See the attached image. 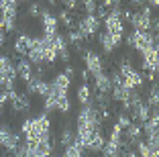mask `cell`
Listing matches in <instances>:
<instances>
[{
  "instance_id": "1f68e13d",
  "label": "cell",
  "mask_w": 159,
  "mask_h": 157,
  "mask_svg": "<svg viewBox=\"0 0 159 157\" xmlns=\"http://www.w3.org/2000/svg\"><path fill=\"white\" fill-rule=\"evenodd\" d=\"M19 2H20V0H19ZM25 2H27V0H25Z\"/></svg>"
},
{
  "instance_id": "2e32d148",
  "label": "cell",
  "mask_w": 159,
  "mask_h": 157,
  "mask_svg": "<svg viewBox=\"0 0 159 157\" xmlns=\"http://www.w3.org/2000/svg\"><path fill=\"white\" fill-rule=\"evenodd\" d=\"M94 88H96V94H110L112 80H110V74H106V69L102 74L94 76Z\"/></svg>"
},
{
  "instance_id": "6da1fadb",
  "label": "cell",
  "mask_w": 159,
  "mask_h": 157,
  "mask_svg": "<svg viewBox=\"0 0 159 157\" xmlns=\"http://www.w3.org/2000/svg\"><path fill=\"white\" fill-rule=\"evenodd\" d=\"M20 135H23L25 143L49 139L51 137V118L47 116V112H41V114L33 116V118L23 120V125H20Z\"/></svg>"
},
{
  "instance_id": "9a60e30c",
  "label": "cell",
  "mask_w": 159,
  "mask_h": 157,
  "mask_svg": "<svg viewBox=\"0 0 159 157\" xmlns=\"http://www.w3.org/2000/svg\"><path fill=\"white\" fill-rule=\"evenodd\" d=\"M14 69H16V78L23 80L25 84L33 78V74H35V72H33V63H31L27 57H20V59L14 63Z\"/></svg>"
},
{
  "instance_id": "8992f818",
  "label": "cell",
  "mask_w": 159,
  "mask_h": 157,
  "mask_svg": "<svg viewBox=\"0 0 159 157\" xmlns=\"http://www.w3.org/2000/svg\"><path fill=\"white\" fill-rule=\"evenodd\" d=\"M129 23H131L133 31H151V23H153L151 8L149 6H141L137 12H131Z\"/></svg>"
},
{
  "instance_id": "44dd1931",
  "label": "cell",
  "mask_w": 159,
  "mask_h": 157,
  "mask_svg": "<svg viewBox=\"0 0 159 157\" xmlns=\"http://www.w3.org/2000/svg\"><path fill=\"white\" fill-rule=\"evenodd\" d=\"M63 157H84V147L74 139L67 147H63Z\"/></svg>"
},
{
  "instance_id": "277c9868",
  "label": "cell",
  "mask_w": 159,
  "mask_h": 157,
  "mask_svg": "<svg viewBox=\"0 0 159 157\" xmlns=\"http://www.w3.org/2000/svg\"><path fill=\"white\" fill-rule=\"evenodd\" d=\"M126 43L131 49H137L141 53L143 49L151 45H157V37H153V33L151 31H131L126 35Z\"/></svg>"
},
{
  "instance_id": "d4e9b609",
  "label": "cell",
  "mask_w": 159,
  "mask_h": 157,
  "mask_svg": "<svg viewBox=\"0 0 159 157\" xmlns=\"http://www.w3.org/2000/svg\"><path fill=\"white\" fill-rule=\"evenodd\" d=\"M41 12H43V6L37 4V2H33V4L29 6V14L31 16H41Z\"/></svg>"
},
{
  "instance_id": "f1b7e54d",
  "label": "cell",
  "mask_w": 159,
  "mask_h": 157,
  "mask_svg": "<svg viewBox=\"0 0 159 157\" xmlns=\"http://www.w3.org/2000/svg\"><path fill=\"white\" fill-rule=\"evenodd\" d=\"M129 2H131L133 6H139V8H141V6H145V0H129Z\"/></svg>"
},
{
  "instance_id": "8fae6325",
  "label": "cell",
  "mask_w": 159,
  "mask_h": 157,
  "mask_svg": "<svg viewBox=\"0 0 159 157\" xmlns=\"http://www.w3.org/2000/svg\"><path fill=\"white\" fill-rule=\"evenodd\" d=\"M70 88H71V78L67 74H63V72L55 74L53 80L49 82V92H51L53 96H67Z\"/></svg>"
},
{
  "instance_id": "f546056e",
  "label": "cell",
  "mask_w": 159,
  "mask_h": 157,
  "mask_svg": "<svg viewBox=\"0 0 159 157\" xmlns=\"http://www.w3.org/2000/svg\"><path fill=\"white\" fill-rule=\"evenodd\" d=\"M47 2H49V4H51V6H55L57 2H59V0H47Z\"/></svg>"
},
{
  "instance_id": "5b68a950",
  "label": "cell",
  "mask_w": 159,
  "mask_h": 157,
  "mask_svg": "<svg viewBox=\"0 0 159 157\" xmlns=\"http://www.w3.org/2000/svg\"><path fill=\"white\" fill-rule=\"evenodd\" d=\"M141 57H143V69L147 72V78L155 80L157 76V69H159V49L157 45H151L147 49L141 51Z\"/></svg>"
},
{
  "instance_id": "5bb4252c",
  "label": "cell",
  "mask_w": 159,
  "mask_h": 157,
  "mask_svg": "<svg viewBox=\"0 0 159 157\" xmlns=\"http://www.w3.org/2000/svg\"><path fill=\"white\" fill-rule=\"evenodd\" d=\"M10 106L14 112H29L31 110V100H29V94H20L16 90L10 92Z\"/></svg>"
},
{
  "instance_id": "ac0fdd59",
  "label": "cell",
  "mask_w": 159,
  "mask_h": 157,
  "mask_svg": "<svg viewBox=\"0 0 159 157\" xmlns=\"http://www.w3.org/2000/svg\"><path fill=\"white\" fill-rule=\"evenodd\" d=\"M75 98H78V102L82 104V106H88V104H92V102H94L92 86H90L88 82H84V84H82V86L78 88V94H75Z\"/></svg>"
},
{
  "instance_id": "7a4b0ae2",
  "label": "cell",
  "mask_w": 159,
  "mask_h": 157,
  "mask_svg": "<svg viewBox=\"0 0 159 157\" xmlns=\"http://www.w3.org/2000/svg\"><path fill=\"white\" fill-rule=\"evenodd\" d=\"M27 59L35 65H47V63H55L57 53L53 47L51 37H33L31 39V47H29Z\"/></svg>"
},
{
  "instance_id": "603a6c76",
  "label": "cell",
  "mask_w": 159,
  "mask_h": 157,
  "mask_svg": "<svg viewBox=\"0 0 159 157\" xmlns=\"http://www.w3.org/2000/svg\"><path fill=\"white\" fill-rule=\"evenodd\" d=\"M57 21H59V25H63V27H67V31L70 29H75L74 27V16H71L70 10H59V14H57Z\"/></svg>"
},
{
  "instance_id": "7402d4cb",
  "label": "cell",
  "mask_w": 159,
  "mask_h": 157,
  "mask_svg": "<svg viewBox=\"0 0 159 157\" xmlns=\"http://www.w3.org/2000/svg\"><path fill=\"white\" fill-rule=\"evenodd\" d=\"M74 139H75V131L71 129L70 125H66L63 129H61V133H59V145L61 147H67Z\"/></svg>"
},
{
  "instance_id": "d6986e66",
  "label": "cell",
  "mask_w": 159,
  "mask_h": 157,
  "mask_svg": "<svg viewBox=\"0 0 159 157\" xmlns=\"http://www.w3.org/2000/svg\"><path fill=\"white\" fill-rule=\"evenodd\" d=\"M31 35H27V33H20L19 37H16V41H14V51L19 53L20 57H27L29 53V47H31Z\"/></svg>"
},
{
  "instance_id": "3957f363",
  "label": "cell",
  "mask_w": 159,
  "mask_h": 157,
  "mask_svg": "<svg viewBox=\"0 0 159 157\" xmlns=\"http://www.w3.org/2000/svg\"><path fill=\"white\" fill-rule=\"evenodd\" d=\"M104 31L112 35L116 41H122L125 37V16L120 8H110L104 16Z\"/></svg>"
},
{
  "instance_id": "ba28073f",
  "label": "cell",
  "mask_w": 159,
  "mask_h": 157,
  "mask_svg": "<svg viewBox=\"0 0 159 157\" xmlns=\"http://www.w3.org/2000/svg\"><path fill=\"white\" fill-rule=\"evenodd\" d=\"M20 145V133L12 129L10 125H0V147L4 149V151L12 153L14 149Z\"/></svg>"
},
{
  "instance_id": "52a82bcc",
  "label": "cell",
  "mask_w": 159,
  "mask_h": 157,
  "mask_svg": "<svg viewBox=\"0 0 159 157\" xmlns=\"http://www.w3.org/2000/svg\"><path fill=\"white\" fill-rule=\"evenodd\" d=\"M100 23H102V21H100L96 14H84V16L78 21V25H75V31H78L86 41V39H90L92 35H96V33L100 31Z\"/></svg>"
},
{
  "instance_id": "4316f807",
  "label": "cell",
  "mask_w": 159,
  "mask_h": 157,
  "mask_svg": "<svg viewBox=\"0 0 159 157\" xmlns=\"http://www.w3.org/2000/svg\"><path fill=\"white\" fill-rule=\"evenodd\" d=\"M145 6H149V8L153 10V8H157V6H159V0H145Z\"/></svg>"
},
{
  "instance_id": "e0dca14e",
  "label": "cell",
  "mask_w": 159,
  "mask_h": 157,
  "mask_svg": "<svg viewBox=\"0 0 159 157\" xmlns=\"http://www.w3.org/2000/svg\"><path fill=\"white\" fill-rule=\"evenodd\" d=\"M98 43H100V47H102L104 53H114V51L120 47L122 41H116L112 35H108L106 31H102V33H98Z\"/></svg>"
},
{
  "instance_id": "83f0119b",
  "label": "cell",
  "mask_w": 159,
  "mask_h": 157,
  "mask_svg": "<svg viewBox=\"0 0 159 157\" xmlns=\"http://www.w3.org/2000/svg\"><path fill=\"white\" fill-rule=\"evenodd\" d=\"M4 41H6V31L2 27H0V47L4 45Z\"/></svg>"
},
{
  "instance_id": "ffe728a7",
  "label": "cell",
  "mask_w": 159,
  "mask_h": 157,
  "mask_svg": "<svg viewBox=\"0 0 159 157\" xmlns=\"http://www.w3.org/2000/svg\"><path fill=\"white\" fill-rule=\"evenodd\" d=\"M157 84H153L149 88V92H147V98H145V104L151 108V110H157V106H159V92H157Z\"/></svg>"
},
{
  "instance_id": "4fadbf2b",
  "label": "cell",
  "mask_w": 159,
  "mask_h": 157,
  "mask_svg": "<svg viewBox=\"0 0 159 157\" xmlns=\"http://www.w3.org/2000/svg\"><path fill=\"white\" fill-rule=\"evenodd\" d=\"M41 21H43V35H45V37H55L57 33H59L57 14L49 12V10H43L41 12Z\"/></svg>"
},
{
  "instance_id": "7c38bea8",
  "label": "cell",
  "mask_w": 159,
  "mask_h": 157,
  "mask_svg": "<svg viewBox=\"0 0 159 157\" xmlns=\"http://www.w3.org/2000/svg\"><path fill=\"white\" fill-rule=\"evenodd\" d=\"M47 92H49V82H47L41 74H33V78L27 82V94L43 98Z\"/></svg>"
},
{
  "instance_id": "cb8c5ba5",
  "label": "cell",
  "mask_w": 159,
  "mask_h": 157,
  "mask_svg": "<svg viewBox=\"0 0 159 157\" xmlns=\"http://www.w3.org/2000/svg\"><path fill=\"white\" fill-rule=\"evenodd\" d=\"M80 4L86 14H96V10H98V0H80Z\"/></svg>"
},
{
  "instance_id": "484cf974",
  "label": "cell",
  "mask_w": 159,
  "mask_h": 157,
  "mask_svg": "<svg viewBox=\"0 0 159 157\" xmlns=\"http://www.w3.org/2000/svg\"><path fill=\"white\" fill-rule=\"evenodd\" d=\"M61 2H63V6H66V10H70V12L80 4V0H61Z\"/></svg>"
},
{
  "instance_id": "9c48e42d",
  "label": "cell",
  "mask_w": 159,
  "mask_h": 157,
  "mask_svg": "<svg viewBox=\"0 0 159 157\" xmlns=\"http://www.w3.org/2000/svg\"><path fill=\"white\" fill-rule=\"evenodd\" d=\"M82 59H84L86 72H88L92 78L104 72V61H102V57H100V53H96L94 49H86L84 53H82Z\"/></svg>"
},
{
  "instance_id": "30bf717a",
  "label": "cell",
  "mask_w": 159,
  "mask_h": 157,
  "mask_svg": "<svg viewBox=\"0 0 159 157\" xmlns=\"http://www.w3.org/2000/svg\"><path fill=\"white\" fill-rule=\"evenodd\" d=\"M25 145H27V157H51L53 155L51 137L41 139V141H33V143H25Z\"/></svg>"
},
{
  "instance_id": "4dcf8cb0",
  "label": "cell",
  "mask_w": 159,
  "mask_h": 157,
  "mask_svg": "<svg viewBox=\"0 0 159 157\" xmlns=\"http://www.w3.org/2000/svg\"><path fill=\"white\" fill-rule=\"evenodd\" d=\"M51 157H53V155H51ZM55 157H63V155H55Z\"/></svg>"
}]
</instances>
